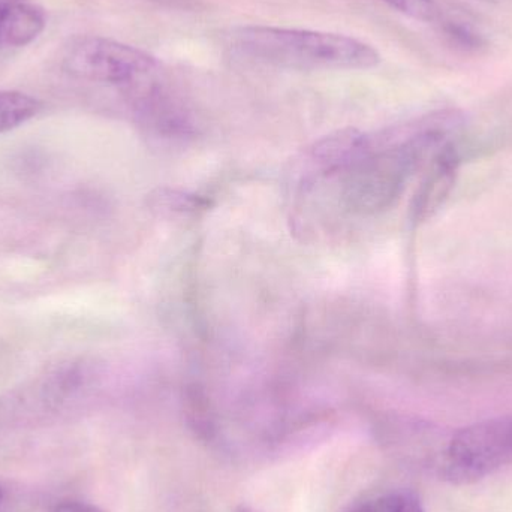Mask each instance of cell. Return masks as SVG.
I'll list each match as a JSON object with an SVG mask.
<instances>
[{
    "label": "cell",
    "instance_id": "cell-1",
    "mask_svg": "<svg viewBox=\"0 0 512 512\" xmlns=\"http://www.w3.org/2000/svg\"><path fill=\"white\" fill-rule=\"evenodd\" d=\"M230 48L249 62L300 71L369 69L381 62V54L360 39L285 27H237Z\"/></svg>",
    "mask_w": 512,
    "mask_h": 512
},
{
    "label": "cell",
    "instance_id": "cell-2",
    "mask_svg": "<svg viewBox=\"0 0 512 512\" xmlns=\"http://www.w3.org/2000/svg\"><path fill=\"white\" fill-rule=\"evenodd\" d=\"M84 360H62L0 396V426H26L65 411L86 387Z\"/></svg>",
    "mask_w": 512,
    "mask_h": 512
},
{
    "label": "cell",
    "instance_id": "cell-3",
    "mask_svg": "<svg viewBox=\"0 0 512 512\" xmlns=\"http://www.w3.org/2000/svg\"><path fill=\"white\" fill-rule=\"evenodd\" d=\"M156 65L146 51L101 36L75 39L63 57V68L72 77L125 90L149 80Z\"/></svg>",
    "mask_w": 512,
    "mask_h": 512
},
{
    "label": "cell",
    "instance_id": "cell-4",
    "mask_svg": "<svg viewBox=\"0 0 512 512\" xmlns=\"http://www.w3.org/2000/svg\"><path fill=\"white\" fill-rule=\"evenodd\" d=\"M512 462V418H495L460 430L451 439L441 474L453 484H472Z\"/></svg>",
    "mask_w": 512,
    "mask_h": 512
},
{
    "label": "cell",
    "instance_id": "cell-5",
    "mask_svg": "<svg viewBox=\"0 0 512 512\" xmlns=\"http://www.w3.org/2000/svg\"><path fill=\"white\" fill-rule=\"evenodd\" d=\"M44 26V11L33 0H0V48L30 44Z\"/></svg>",
    "mask_w": 512,
    "mask_h": 512
},
{
    "label": "cell",
    "instance_id": "cell-6",
    "mask_svg": "<svg viewBox=\"0 0 512 512\" xmlns=\"http://www.w3.org/2000/svg\"><path fill=\"white\" fill-rule=\"evenodd\" d=\"M459 161V153H457L454 143L442 149L433 158L432 170L415 198L414 210L417 219L429 216L433 210L441 206L442 201L450 194L454 179H456Z\"/></svg>",
    "mask_w": 512,
    "mask_h": 512
},
{
    "label": "cell",
    "instance_id": "cell-7",
    "mask_svg": "<svg viewBox=\"0 0 512 512\" xmlns=\"http://www.w3.org/2000/svg\"><path fill=\"white\" fill-rule=\"evenodd\" d=\"M42 104L39 99L14 90H0V134L32 120Z\"/></svg>",
    "mask_w": 512,
    "mask_h": 512
},
{
    "label": "cell",
    "instance_id": "cell-8",
    "mask_svg": "<svg viewBox=\"0 0 512 512\" xmlns=\"http://www.w3.org/2000/svg\"><path fill=\"white\" fill-rule=\"evenodd\" d=\"M384 2L415 20L432 21L439 14L435 0H384Z\"/></svg>",
    "mask_w": 512,
    "mask_h": 512
},
{
    "label": "cell",
    "instance_id": "cell-9",
    "mask_svg": "<svg viewBox=\"0 0 512 512\" xmlns=\"http://www.w3.org/2000/svg\"><path fill=\"white\" fill-rule=\"evenodd\" d=\"M378 512H424L414 493L402 492L388 496L376 504Z\"/></svg>",
    "mask_w": 512,
    "mask_h": 512
},
{
    "label": "cell",
    "instance_id": "cell-10",
    "mask_svg": "<svg viewBox=\"0 0 512 512\" xmlns=\"http://www.w3.org/2000/svg\"><path fill=\"white\" fill-rule=\"evenodd\" d=\"M447 33L453 41L465 48H478L483 41L481 36L463 21H448Z\"/></svg>",
    "mask_w": 512,
    "mask_h": 512
},
{
    "label": "cell",
    "instance_id": "cell-11",
    "mask_svg": "<svg viewBox=\"0 0 512 512\" xmlns=\"http://www.w3.org/2000/svg\"><path fill=\"white\" fill-rule=\"evenodd\" d=\"M51 512H105L96 505L87 504V502L66 501L60 502Z\"/></svg>",
    "mask_w": 512,
    "mask_h": 512
},
{
    "label": "cell",
    "instance_id": "cell-12",
    "mask_svg": "<svg viewBox=\"0 0 512 512\" xmlns=\"http://www.w3.org/2000/svg\"><path fill=\"white\" fill-rule=\"evenodd\" d=\"M152 2L159 3V5L170 6V8L177 9L200 8V3H198V0H152Z\"/></svg>",
    "mask_w": 512,
    "mask_h": 512
},
{
    "label": "cell",
    "instance_id": "cell-13",
    "mask_svg": "<svg viewBox=\"0 0 512 512\" xmlns=\"http://www.w3.org/2000/svg\"><path fill=\"white\" fill-rule=\"evenodd\" d=\"M9 510V498L6 490L0 486V512H8Z\"/></svg>",
    "mask_w": 512,
    "mask_h": 512
},
{
    "label": "cell",
    "instance_id": "cell-14",
    "mask_svg": "<svg viewBox=\"0 0 512 512\" xmlns=\"http://www.w3.org/2000/svg\"><path fill=\"white\" fill-rule=\"evenodd\" d=\"M345 512H378V508L373 504H363L358 505V507L349 508V510Z\"/></svg>",
    "mask_w": 512,
    "mask_h": 512
}]
</instances>
